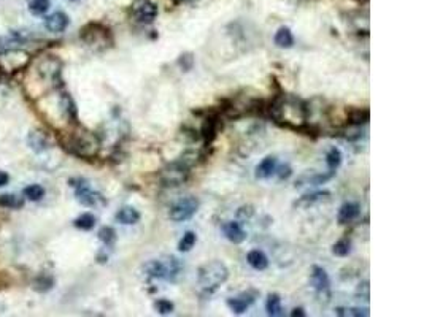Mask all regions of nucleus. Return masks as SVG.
Wrapping results in <instances>:
<instances>
[{
	"label": "nucleus",
	"mask_w": 424,
	"mask_h": 317,
	"mask_svg": "<svg viewBox=\"0 0 424 317\" xmlns=\"http://www.w3.org/2000/svg\"><path fill=\"white\" fill-rule=\"evenodd\" d=\"M246 260H248V264H250L256 269V271H264V269H267V267H268L267 255L262 251H258V249H256V251L248 252Z\"/></svg>",
	"instance_id": "19"
},
{
	"label": "nucleus",
	"mask_w": 424,
	"mask_h": 317,
	"mask_svg": "<svg viewBox=\"0 0 424 317\" xmlns=\"http://www.w3.org/2000/svg\"><path fill=\"white\" fill-rule=\"evenodd\" d=\"M8 183H10V174L6 173V171H2V170H0V187L6 186Z\"/></svg>",
	"instance_id": "37"
},
{
	"label": "nucleus",
	"mask_w": 424,
	"mask_h": 317,
	"mask_svg": "<svg viewBox=\"0 0 424 317\" xmlns=\"http://www.w3.org/2000/svg\"><path fill=\"white\" fill-rule=\"evenodd\" d=\"M326 164H327L329 170H331V171H335L340 167V164H342V152L337 149V147L329 149L327 156H326Z\"/></svg>",
	"instance_id": "28"
},
{
	"label": "nucleus",
	"mask_w": 424,
	"mask_h": 317,
	"mask_svg": "<svg viewBox=\"0 0 424 317\" xmlns=\"http://www.w3.org/2000/svg\"><path fill=\"white\" fill-rule=\"evenodd\" d=\"M153 306H154V309H156L159 314H162V316L172 314L173 309H175V305L169 300H158V301H154Z\"/></svg>",
	"instance_id": "33"
},
{
	"label": "nucleus",
	"mask_w": 424,
	"mask_h": 317,
	"mask_svg": "<svg viewBox=\"0 0 424 317\" xmlns=\"http://www.w3.org/2000/svg\"><path fill=\"white\" fill-rule=\"evenodd\" d=\"M329 195V192H316V194H312V195H305L304 198H302L300 201H315V200H319V198H324V197H327Z\"/></svg>",
	"instance_id": "35"
},
{
	"label": "nucleus",
	"mask_w": 424,
	"mask_h": 317,
	"mask_svg": "<svg viewBox=\"0 0 424 317\" xmlns=\"http://www.w3.org/2000/svg\"><path fill=\"white\" fill-rule=\"evenodd\" d=\"M77 183L78 184H72V186L75 187L77 200L81 205L89 206V208H97V206L106 205V200L99 192L92 191V189L89 187V184H87L84 179H77Z\"/></svg>",
	"instance_id": "7"
},
{
	"label": "nucleus",
	"mask_w": 424,
	"mask_h": 317,
	"mask_svg": "<svg viewBox=\"0 0 424 317\" xmlns=\"http://www.w3.org/2000/svg\"><path fill=\"white\" fill-rule=\"evenodd\" d=\"M218 129H219V122H218L216 116H208L204 119V124H202V129H200V135H202V138H204L205 145H210L212 141L216 138Z\"/></svg>",
	"instance_id": "14"
},
{
	"label": "nucleus",
	"mask_w": 424,
	"mask_h": 317,
	"mask_svg": "<svg viewBox=\"0 0 424 317\" xmlns=\"http://www.w3.org/2000/svg\"><path fill=\"white\" fill-rule=\"evenodd\" d=\"M30 64V56L21 49L6 51L0 56V73H15Z\"/></svg>",
	"instance_id": "6"
},
{
	"label": "nucleus",
	"mask_w": 424,
	"mask_h": 317,
	"mask_svg": "<svg viewBox=\"0 0 424 317\" xmlns=\"http://www.w3.org/2000/svg\"><path fill=\"white\" fill-rule=\"evenodd\" d=\"M29 10L32 15H35V16L45 15V13L50 10V0H32L29 3Z\"/></svg>",
	"instance_id": "32"
},
{
	"label": "nucleus",
	"mask_w": 424,
	"mask_h": 317,
	"mask_svg": "<svg viewBox=\"0 0 424 317\" xmlns=\"http://www.w3.org/2000/svg\"><path fill=\"white\" fill-rule=\"evenodd\" d=\"M196 241H197L196 233H194V232H186L183 235V238H181L180 243H178V251L180 252L191 251V249L194 247V244H196Z\"/></svg>",
	"instance_id": "29"
},
{
	"label": "nucleus",
	"mask_w": 424,
	"mask_h": 317,
	"mask_svg": "<svg viewBox=\"0 0 424 317\" xmlns=\"http://www.w3.org/2000/svg\"><path fill=\"white\" fill-rule=\"evenodd\" d=\"M73 225H75L77 228H80V230H92L94 225H96V216L91 214V213H84L81 216H78V218L73 220Z\"/></svg>",
	"instance_id": "23"
},
{
	"label": "nucleus",
	"mask_w": 424,
	"mask_h": 317,
	"mask_svg": "<svg viewBox=\"0 0 424 317\" xmlns=\"http://www.w3.org/2000/svg\"><path fill=\"white\" fill-rule=\"evenodd\" d=\"M80 37H81V40L87 46H91V48L96 51H104L106 48H110L113 43L110 30L97 23L87 24L81 30V35Z\"/></svg>",
	"instance_id": "4"
},
{
	"label": "nucleus",
	"mask_w": 424,
	"mask_h": 317,
	"mask_svg": "<svg viewBox=\"0 0 424 317\" xmlns=\"http://www.w3.org/2000/svg\"><path fill=\"white\" fill-rule=\"evenodd\" d=\"M361 214V206L358 203H353V201H348V203H343L339 210L337 214V220L340 225H345L353 222L354 219H358Z\"/></svg>",
	"instance_id": "12"
},
{
	"label": "nucleus",
	"mask_w": 424,
	"mask_h": 317,
	"mask_svg": "<svg viewBox=\"0 0 424 317\" xmlns=\"http://www.w3.org/2000/svg\"><path fill=\"white\" fill-rule=\"evenodd\" d=\"M178 65L183 72H189L194 65V56L191 52H185L178 57Z\"/></svg>",
	"instance_id": "34"
},
{
	"label": "nucleus",
	"mask_w": 424,
	"mask_h": 317,
	"mask_svg": "<svg viewBox=\"0 0 424 317\" xmlns=\"http://www.w3.org/2000/svg\"><path fill=\"white\" fill-rule=\"evenodd\" d=\"M349 252H351V241L348 238H342L332 246V254L337 255V257H346Z\"/></svg>",
	"instance_id": "27"
},
{
	"label": "nucleus",
	"mask_w": 424,
	"mask_h": 317,
	"mask_svg": "<svg viewBox=\"0 0 424 317\" xmlns=\"http://www.w3.org/2000/svg\"><path fill=\"white\" fill-rule=\"evenodd\" d=\"M291 316H294V317H295V316H300V317H304V316H305V313H304V309H302V308H295L294 311L291 313Z\"/></svg>",
	"instance_id": "38"
},
{
	"label": "nucleus",
	"mask_w": 424,
	"mask_h": 317,
	"mask_svg": "<svg viewBox=\"0 0 424 317\" xmlns=\"http://www.w3.org/2000/svg\"><path fill=\"white\" fill-rule=\"evenodd\" d=\"M270 116L280 125L291 127V129H302L307 125L308 110L304 102L291 96H280L270 105Z\"/></svg>",
	"instance_id": "2"
},
{
	"label": "nucleus",
	"mask_w": 424,
	"mask_h": 317,
	"mask_svg": "<svg viewBox=\"0 0 424 317\" xmlns=\"http://www.w3.org/2000/svg\"><path fill=\"white\" fill-rule=\"evenodd\" d=\"M69 23L70 19L64 11H56L45 18V29L51 33H60L69 27Z\"/></svg>",
	"instance_id": "10"
},
{
	"label": "nucleus",
	"mask_w": 424,
	"mask_h": 317,
	"mask_svg": "<svg viewBox=\"0 0 424 317\" xmlns=\"http://www.w3.org/2000/svg\"><path fill=\"white\" fill-rule=\"evenodd\" d=\"M265 308H267V314L268 316H283V309H281V298L278 293H270L267 298L265 303Z\"/></svg>",
	"instance_id": "22"
},
{
	"label": "nucleus",
	"mask_w": 424,
	"mask_h": 317,
	"mask_svg": "<svg viewBox=\"0 0 424 317\" xmlns=\"http://www.w3.org/2000/svg\"><path fill=\"white\" fill-rule=\"evenodd\" d=\"M335 314L342 317H367L369 309L361 308H335Z\"/></svg>",
	"instance_id": "30"
},
{
	"label": "nucleus",
	"mask_w": 424,
	"mask_h": 317,
	"mask_svg": "<svg viewBox=\"0 0 424 317\" xmlns=\"http://www.w3.org/2000/svg\"><path fill=\"white\" fill-rule=\"evenodd\" d=\"M99 240L104 243L105 246H113L116 241V232L111 227H102L99 230Z\"/></svg>",
	"instance_id": "31"
},
{
	"label": "nucleus",
	"mask_w": 424,
	"mask_h": 317,
	"mask_svg": "<svg viewBox=\"0 0 424 317\" xmlns=\"http://www.w3.org/2000/svg\"><path fill=\"white\" fill-rule=\"evenodd\" d=\"M275 45L278 48H291L294 45V37H292V32L288 29V27H280L275 33V38H273Z\"/></svg>",
	"instance_id": "20"
},
{
	"label": "nucleus",
	"mask_w": 424,
	"mask_h": 317,
	"mask_svg": "<svg viewBox=\"0 0 424 317\" xmlns=\"http://www.w3.org/2000/svg\"><path fill=\"white\" fill-rule=\"evenodd\" d=\"M60 145L69 154L81 159H92L100 151V141L97 135L84 129L83 125H78L77 122L72 129L62 132Z\"/></svg>",
	"instance_id": "1"
},
{
	"label": "nucleus",
	"mask_w": 424,
	"mask_h": 317,
	"mask_svg": "<svg viewBox=\"0 0 424 317\" xmlns=\"http://www.w3.org/2000/svg\"><path fill=\"white\" fill-rule=\"evenodd\" d=\"M24 205V201L21 197H18L15 194H3L0 195V206L2 208H11V210H16V208H21Z\"/></svg>",
	"instance_id": "24"
},
{
	"label": "nucleus",
	"mask_w": 424,
	"mask_h": 317,
	"mask_svg": "<svg viewBox=\"0 0 424 317\" xmlns=\"http://www.w3.org/2000/svg\"><path fill=\"white\" fill-rule=\"evenodd\" d=\"M310 279H312V284L313 287L316 289V291H327L329 289V284H331V281H329V276L326 273V269L319 267V265H313L312 267V274H310Z\"/></svg>",
	"instance_id": "16"
},
{
	"label": "nucleus",
	"mask_w": 424,
	"mask_h": 317,
	"mask_svg": "<svg viewBox=\"0 0 424 317\" xmlns=\"http://www.w3.org/2000/svg\"><path fill=\"white\" fill-rule=\"evenodd\" d=\"M175 2H178V3H194V2H197V0H175Z\"/></svg>",
	"instance_id": "39"
},
{
	"label": "nucleus",
	"mask_w": 424,
	"mask_h": 317,
	"mask_svg": "<svg viewBox=\"0 0 424 317\" xmlns=\"http://www.w3.org/2000/svg\"><path fill=\"white\" fill-rule=\"evenodd\" d=\"M199 200L196 197H186V198H181L178 200L170 208V219L173 222H185V220H189L194 214L197 213L199 210Z\"/></svg>",
	"instance_id": "8"
},
{
	"label": "nucleus",
	"mask_w": 424,
	"mask_h": 317,
	"mask_svg": "<svg viewBox=\"0 0 424 317\" xmlns=\"http://www.w3.org/2000/svg\"><path fill=\"white\" fill-rule=\"evenodd\" d=\"M23 194H24V197L27 200L38 201V200H42L45 197V189L40 184H30V186H27L24 189Z\"/></svg>",
	"instance_id": "26"
},
{
	"label": "nucleus",
	"mask_w": 424,
	"mask_h": 317,
	"mask_svg": "<svg viewBox=\"0 0 424 317\" xmlns=\"http://www.w3.org/2000/svg\"><path fill=\"white\" fill-rule=\"evenodd\" d=\"M223 232L226 235V238L231 243H234V244H240V243H243L248 237L246 232L241 228L238 222H227L223 227Z\"/></svg>",
	"instance_id": "15"
},
{
	"label": "nucleus",
	"mask_w": 424,
	"mask_h": 317,
	"mask_svg": "<svg viewBox=\"0 0 424 317\" xmlns=\"http://www.w3.org/2000/svg\"><path fill=\"white\" fill-rule=\"evenodd\" d=\"M158 16V6L150 0H141L133 8V18L140 24H150Z\"/></svg>",
	"instance_id": "9"
},
{
	"label": "nucleus",
	"mask_w": 424,
	"mask_h": 317,
	"mask_svg": "<svg viewBox=\"0 0 424 317\" xmlns=\"http://www.w3.org/2000/svg\"><path fill=\"white\" fill-rule=\"evenodd\" d=\"M143 271L146 276L154 279L173 281L175 274H178L180 271V265L175 257H167L165 260H150L143 265Z\"/></svg>",
	"instance_id": "5"
},
{
	"label": "nucleus",
	"mask_w": 424,
	"mask_h": 317,
	"mask_svg": "<svg viewBox=\"0 0 424 317\" xmlns=\"http://www.w3.org/2000/svg\"><path fill=\"white\" fill-rule=\"evenodd\" d=\"M277 171V159L273 156H267L262 159L261 164L256 167V178L258 179H268Z\"/></svg>",
	"instance_id": "17"
},
{
	"label": "nucleus",
	"mask_w": 424,
	"mask_h": 317,
	"mask_svg": "<svg viewBox=\"0 0 424 317\" xmlns=\"http://www.w3.org/2000/svg\"><path fill=\"white\" fill-rule=\"evenodd\" d=\"M370 118V113L366 108H353L348 111V124L351 125H362L366 124Z\"/></svg>",
	"instance_id": "21"
},
{
	"label": "nucleus",
	"mask_w": 424,
	"mask_h": 317,
	"mask_svg": "<svg viewBox=\"0 0 424 317\" xmlns=\"http://www.w3.org/2000/svg\"><path fill=\"white\" fill-rule=\"evenodd\" d=\"M254 301V295L251 293H241L238 296H232V298H227V306L232 313L235 314H243L248 308L253 305Z\"/></svg>",
	"instance_id": "13"
},
{
	"label": "nucleus",
	"mask_w": 424,
	"mask_h": 317,
	"mask_svg": "<svg viewBox=\"0 0 424 317\" xmlns=\"http://www.w3.org/2000/svg\"><path fill=\"white\" fill-rule=\"evenodd\" d=\"M114 218H116V220L119 222V224H123V225H135L137 222L140 220L141 216L133 206H123L116 213Z\"/></svg>",
	"instance_id": "18"
},
{
	"label": "nucleus",
	"mask_w": 424,
	"mask_h": 317,
	"mask_svg": "<svg viewBox=\"0 0 424 317\" xmlns=\"http://www.w3.org/2000/svg\"><path fill=\"white\" fill-rule=\"evenodd\" d=\"M27 145L29 147L37 154H42L46 149H50V138L46 137L43 132L40 130H30L27 135Z\"/></svg>",
	"instance_id": "11"
},
{
	"label": "nucleus",
	"mask_w": 424,
	"mask_h": 317,
	"mask_svg": "<svg viewBox=\"0 0 424 317\" xmlns=\"http://www.w3.org/2000/svg\"><path fill=\"white\" fill-rule=\"evenodd\" d=\"M197 279H199V286L204 289L205 292L212 293L213 291L224 284L229 278V269L226 264H223L221 260H212L204 264L197 271Z\"/></svg>",
	"instance_id": "3"
},
{
	"label": "nucleus",
	"mask_w": 424,
	"mask_h": 317,
	"mask_svg": "<svg viewBox=\"0 0 424 317\" xmlns=\"http://www.w3.org/2000/svg\"><path fill=\"white\" fill-rule=\"evenodd\" d=\"M251 214H253V208L251 206H241L240 210L237 211V216H238V218H241V219L251 218Z\"/></svg>",
	"instance_id": "36"
},
{
	"label": "nucleus",
	"mask_w": 424,
	"mask_h": 317,
	"mask_svg": "<svg viewBox=\"0 0 424 317\" xmlns=\"http://www.w3.org/2000/svg\"><path fill=\"white\" fill-rule=\"evenodd\" d=\"M54 287V278H51L48 274H42L33 281V291L37 292H48L50 289Z\"/></svg>",
	"instance_id": "25"
}]
</instances>
